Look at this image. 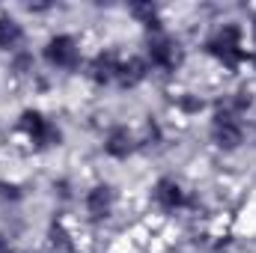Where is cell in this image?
I'll use <instances>...</instances> for the list:
<instances>
[{
	"label": "cell",
	"instance_id": "obj_1",
	"mask_svg": "<svg viewBox=\"0 0 256 253\" xmlns=\"http://www.w3.org/2000/svg\"><path fill=\"white\" fill-rule=\"evenodd\" d=\"M42 60L54 72H78L84 63V48L72 33H54L42 48Z\"/></svg>",
	"mask_w": 256,
	"mask_h": 253
},
{
	"label": "cell",
	"instance_id": "obj_2",
	"mask_svg": "<svg viewBox=\"0 0 256 253\" xmlns=\"http://www.w3.org/2000/svg\"><path fill=\"white\" fill-rule=\"evenodd\" d=\"M152 206L161 214H182V212L191 208V190L176 176H161L152 185Z\"/></svg>",
	"mask_w": 256,
	"mask_h": 253
},
{
	"label": "cell",
	"instance_id": "obj_3",
	"mask_svg": "<svg viewBox=\"0 0 256 253\" xmlns=\"http://www.w3.org/2000/svg\"><path fill=\"white\" fill-rule=\"evenodd\" d=\"M116 206H120V190L108 182H98L84 194V214L90 224H108L114 214H116Z\"/></svg>",
	"mask_w": 256,
	"mask_h": 253
},
{
	"label": "cell",
	"instance_id": "obj_4",
	"mask_svg": "<svg viewBox=\"0 0 256 253\" xmlns=\"http://www.w3.org/2000/svg\"><path fill=\"white\" fill-rule=\"evenodd\" d=\"M102 149H104V155H108V158H114V161H128V158L140 149L137 131H134V128H128V126H122V122L110 126V128H108V134H104Z\"/></svg>",
	"mask_w": 256,
	"mask_h": 253
},
{
	"label": "cell",
	"instance_id": "obj_5",
	"mask_svg": "<svg viewBox=\"0 0 256 253\" xmlns=\"http://www.w3.org/2000/svg\"><path fill=\"white\" fill-rule=\"evenodd\" d=\"M24 42H27V30L21 18H15L12 12H0V51L18 54L24 51Z\"/></svg>",
	"mask_w": 256,
	"mask_h": 253
}]
</instances>
